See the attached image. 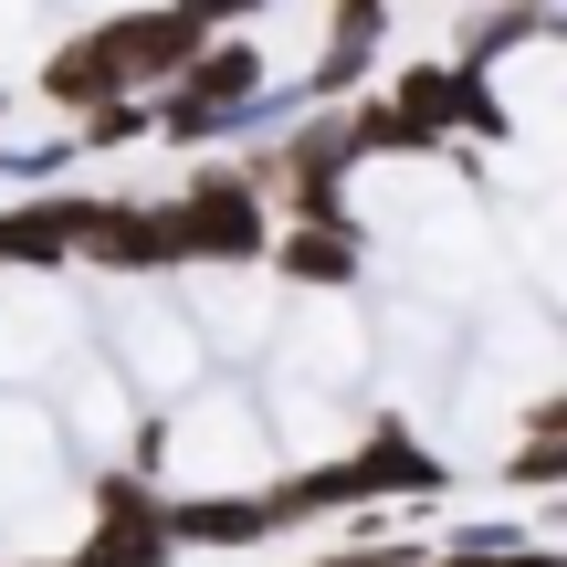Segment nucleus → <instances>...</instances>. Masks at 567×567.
I'll return each mask as SVG.
<instances>
[{"mask_svg": "<svg viewBox=\"0 0 567 567\" xmlns=\"http://www.w3.org/2000/svg\"><path fill=\"white\" fill-rule=\"evenodd\" d=\"M74 264L95 274H179V231H168V200H126V189H95V231H84Z\"/></svg>", "mask_w": 567, "mask_h": 567, "instance_id": "obj_6", "label": "nucleus"}, {"mask_svg": "<svg viewBox=\"0 0 567 567\" xmlns=\"http://www.w3.org/2000/svg\"><path fill=\"white\" fill-rule=\"evenodd\" d=\"M95 42H105V63H116L126 95H168V84H179V63L200 53L210 32L179 11V0H158V11H116V21H95Z\"/></svg>", "mask_w": 567, "mask_h": 567, "instance_id": "obj_4", "label": "nucleus"}, {"mask_svg": "<svg viewBox=\"0 0 567 567\" xmlns=\"http://www.w3.org/2000/svg\"><path fill=\"white\" fill-rule=\"evenodd\" d=\"M452 63H400L379 95H347V147L358 158H421V147H452Z\"/></svg>", "mask_w": 567, "mask_h": 567, "instance_id": "obj_1", "label": "nucleus"}, {"mask_svg": "<svg viewBox=\"0 0 567 567\" xmlns=\"http://www.w3.org/2000/svg\"><path fill=\"white\" fill-rule=\"evenodd\" d=\"M389 42V0H326V53H368Z\"/></svg>", "mask_w": 567, "mask_h": 567, "instance_id": "obj_12", "label": "nucleus"}, {"mask_svg": "<svg viewBox=\"0 0 567 567\" xmlns=\"http://www.w3.org/2000/svg\"><path fill=\"white\" fill-rule=\"evenodd\" d=\"M557 473H567V400H536L526 410V442H515V484L547 494Z\"/></svg>", "mask_w": 567, "mask_h": 567, "instance_id": "obj_10", "label": "nucleus"}, {"mask_svg": "<svg viewBox=\"0 0 567 567\" xmlns=\"http://www.w3.org/2000/svg\"><path fill=\"white\" fill-rule=\"evenodd\" d=\"M168 231H179V264H264L274 200L243 179V168H200V179L168 200Z\"/></svg>", "mask_w": 567, "mask_h": 567, "instance_id": "obj_2", "label": "nucleus"}, {"mask_svg": "<svg viewBox=\"0 0 567 567\" xmlns=\"http://www.w3.org/2000/svg\"><path fill=\"white\" fill-rule=\"evenodd\" d=\"M0 105H11V95H0Z\"/></svg>", "mask_w": 567, "mask_h": 567, "instance_id": "obj_16", "label": "nucleus"}, {"mask_svg": "<svg viewBox=\"0 0 567 567\" xmlns=\"http://www.w3.org/2000/svg\"><path fill=\"white\" fill-rule=\"evenodd\" d=\"M337 473H347V494H358V515H368V505L389 515L400 494H410V505H431V494L452 484V463H442V452H431L410 421H368V431H358V452H347Z\"/></svg>", "mask_w": 567, "mask_h": 567, "instance_id": "obj_3", "label": "nucleus"}, {"mask_svg": "<svg viewBox=\"0 0 567 567\" xmlns=\"http://www.w3.org/2000/svg\"><path fill=\"white\" fill-rule=\"evenodd\" d=\"M389 11H400V0H389Z\"/></svg>", "mask_w": 567, "mask_h": 567, "instance_id": "obj_15", "label": "nucleus"}, {"mask_svg": "<svg viewBox=\"0 0 567 567\" xmlns=\"http://www.w3.org/2000/svg\"><path fill=\"white\" fill-rule=\"evenodd\" d=\"M179 11L200 21V32H231V21H243V11H274V0H179Z\"/></svg>", "mask_w": 567, "mask_h": 567, "instance_id": "obj_14", "label": "nucleus"}, {"mask_svg": "<svg viewBox=\"0 0 567 567\" xmlns=\"http://www.w3.org/2000/svg\"><path fill=\"white\" fill-rule=\"evenodd\" d=\"M264 264L295 284V295H347V284H358V231H305V221H284L274 243H264Z\"/></svg>", "mask_w": 567, "mask_h": 567, "instance_id": "obj_8", "label": "nucleus"}, {"mask_svg": "<svg viewBox=\"0 0 567 567\" xmlns=\"http://www.w3.org/2000/svg\"><path fill=\"white\" fill-rule=\"evenodd\" d=\"M95 231V189H42L0 210V264H74Z\"/></svg>", "mask_w": 567, "mask_h": 567, "instance_id": "obj_7", "label": "nucleus"}, {"mask_svg": "<svg viewBox=\"0 0 567 567\" xmlns=\"http://www.w3.org/2000/svg\"><path fill=\"white\" fill-rule=\"evenodd\" d=\"M42 168H74V137H42V147H0V179H42Z\"/></svg>", "mask_w": 567, "mask_h": 567, "instance_id": "obj_13", "label": "nucleus"}, {"mask_svg": "<svg viewBox=\"0 0 567 567\" xmlns=\"http://www.w3.org/2000/svg\"><path fill=\"white\" fill-rule=\"evenodd\" d=\"M63 137H74V158H95V147H137V137H147V95H116V105H95V116H74Z\"/></svg>", "mask_w": 567, "mask_h": 567, "instance_id": "obj_11", "label": "nucleus"}, {"mask_svg": "<svg viewBox=\"0 0 567 567\" xmlns=\"http://www.w3.org/2000/svg\"><path fill=\"white\" fill-rule=\"evenodd\" d=\"M158 526H168V547H264L274 515H264V494H179V505H158Z\"/></svg>", "mask_w": 567, "mask_h": 567, "instance_id": "obj_9", "label": "nucleus"}, {"mask_svg": "<svg viewBox=\"0 0 567 567\" xmlns=\"http://www.w3.org/2000/svg\"><path fill=\"white\" fill-rule=\"evenodd\" d=\"M158 505H168V494L158 484H137V473H95V536H84V567H168V557H179V547H168V526H158Z\"/></svg>", "mask_w": 567, "mask_h": 567, "instance_id": "obj_5", "label": "nucleus"}]
</instances>
